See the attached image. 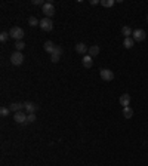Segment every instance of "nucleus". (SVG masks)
<instances>
[{
  "label": "nucleus",
  "mask_w": 148,
  "mask_h": 166,
  "mask_svg": "<svg viewBox=\"0 0 148 166\" xmlns=\"http://www.w3.org/2000/svg\"><path fill=\"white\" fill-rule=\"evenodd\" d=\"M11 62L14 64V65H21L22 62H24V55L21 54V52H14L12 55H11Z\"/></svg>",
  "instance_id": "nucleus-5"
},
{
  "label": "nucleus",
  "mask_w": 148,
  "mask_h": 166,
  "mask_svg": "<svg viewBox=\"0 0 148 166\" xmlns=\"http://www.w3.org/2000/svg\"><path fill=\"white\" fill-rule=\"evenodd\" d=\"M99 76H101V79L105 80V82L114 80V73H113L111 70H108V68H101V70H99Z\"/></svg>",
  "instance_id": "nucleus-4"
},
{
  "label": "nucleus",
  "mask_w": 148,
  "mask_h": 166,
  "mask_svg": "<svg viewBox=\"0 0 148 166\" xmlns=\"http://www.w3.org/2000/svg\"><path fill=\"white\" fill-rule=\"evenodd\" d=\"M43 48H45V52H49V54L52 55V54H54V51H55L56 46L54 45V42L48 40V42H45V46H43Z\"/></svg>",
  "instance_id": "nucleus-12"
},
{
  "label": "nucleus",
  "mask_w": 148,
  "mask_h": 166,
  "mask_svg": "<svg viewBox=\"0 0 148 166\" xmlns=\"http://www.w3.org/2000/svg\"><path fill=\"white\" fill-rule=\"evenodd\" d=\"M33 5H36V6L42 5V6H43V5H45V2H43V0H33Z\"/></svg>",
  "instance_id": "nucleus-26"
},
{
  "label": "nucleus",
  "mask_w": 148,
  "mask_h": 166,
  "mask_svg": "<svg viewBox=\"0 0 148 166\" xmlns=\"http://www.w3.org/2000/svg\"><path fill=\"white\" fill-rule=\"evenodd\" d=\"M120 105L125 108V107H129V104H130V95L129 93H125V95H122L120 96Z\"/></svg>",
  "instance_id": "nucleus-11"
},
{
  "label": "nucleus",
  "mask_w": 148,
  "mask_h": 166,
  "mask_svg": "<svg viewBox=\"0 0 148 166\" xmlns=\"http://www.w3.org/2000/svg\"><path fill=\"white\" fill-rule=\"evenodd\" d=\"M89 55H91V56H96V55H99V46L93 45L92 48H89Z\"/></svg>",
  "instance_id": "nucleus-17"
},
{
  "label": "nucleus",
  "mask_w": 148,
  "mask_h": 166,
  "mask_svg": "<svg viewBox=\"0 0 148 166\" xmlns=\"http://www.w3.org/2000/svg\"><path fill=\"white\" fill-rule=\"evenodd\" d=\"M82 64H83V67L85 68H92L93 65V59L91 55H85L83 56V59H82Z\"/></svg>",
  "instance_id": "nucleus-8"
},
{
  "label": "nucleus",
  "mask_w": 148,
  "mask_h": 166,
  "mask_svg": "<svg viewBox=\"0 0 148 166\" xmlns=\"http://www.w3.org/2000/svg\"><path fill=\"white\" fill-rule=\"evenodd\" d=\"M9 37H11V34H9V33H6V31H2V33H0V40H2L3 43H5V42H8V40H9Z\"/></svg>",
  "instance_id": "nucleus-20"
},
{
  "label": "nucleus",
  "mask_w": 148,
  "mask_h": 166,
  "mask_svg": "<svg viewBox=\"0 0 148 166\" xmlns=\"http://www.w3.org/2000/svg\"><path fill=\"white\" fill-rule=\"evenodd\" d=\"M59 58H61L59 55H56V54H52V55H51V61H52V62H58V61H59Z\"/></svg>",
  "instance_id": "nucleus-25"
},
{
  "label": "nucleus",
  "mask_w": 148,
  "mask_h": 166,
  "mask_svg": "<svg viewBox=\"0 0 148 166\" xmlns=\"http://www.w3.org/2000/svg\"><path fill=\"white\" fill-rule=\"evenodd\" d=\"M62 52H64V49H62V48H61V46H56L55 48V51H54V54H56V55H62Z\"/></svg>",
  "instance_id": "nucleus-24"
},
{
  "label": "nucleus",
  "mask_w": 148,
  "mask_h": 166,
  "mask_svg": "<svg viewBox=\"0 0 148 166\" xmlns=\"http://www.w3.org/2000/svg\"><path fill=\"white\" fill-rule=\"evenodd\" d=\"M15 48H17V51H18V52H21V51L25 48V43H24L22 40H19V42H17V43H15Z\"/></svg>",
  "instance_id": "nucleus-21"
},
{
  "label": "nucleus",
  "mask_w": 148,
  "mask_h": 166,
  "mask_svg": "<svg viewBox=\"0 0 148 166\" xmlns=\"http://www.w3.org/2000/svg\"><path fill=\"white\" fill-rule=\"evenodd\" d=\"M28 24H30L31 27H36V25H40V21H39L36 17H31V18L28 19Z\"/></svg>",
  "instance_id": "nucleus-19"
},
{
  "label": "nucleus",
  "mask_w": 148,
  "mask_h": 166,
  "mask_svg": "<svg viewBox=\"0 0 148 166\" xmlns=\"http://www.w3.org/2000/svg\"><path fill=\"white\" fill-rule=\"evenodd\" d=\"M133 45H135V40H133L132 37H126V39L123 40V46H125L126 49H130V48H133Z\"/></svg>",
  "instance_id": "nucleus-14"
},
{
  "label": "nucleus",
  "mask_w": 148,
  "mask_h": 166,
  "mask_svg": "<svg viewBox=\"0 0 148 166\" xmlns=\"http://www.w3.org/2000/svg\"><path fill=\"white\" fill-rule=\"evenodd\" d=\"M43 14H45V18H52L54 15H55V6H54V3L52 2H46L45 5H43Z\"/></svg>",
  "instance_id": "nucleus-1"
},
{
  "label": "nucleus",
  "mask_w": 148,
  "mask_h": 166,
  "mask_svg": "<svg viewBox=\"0 0 148 166\" xmlns=\"http://www.w3.org/2000/svg\"><path fill=\"white\" fill-rule=\"evenodd\" d=\"M14 120H15L17 123H22V125H25V123H27V114H25L24 111H18V113H15Z\"/></svg>",
  "instance_id": "nucleus-7"
},
{
  "label": "nucleus",
  "mask_w": 148,
  "mask_h": 166,
  "mask_svg": "<svg viewBox=\"0 0 148 166\" xmlns=\"http://www.w3.org/2000/svg\"><path fill=\"white\" fill-rule=\"evenodd\" d=\"M76 52L80 54V55H85L86 52H89V48H88L85 43H77V45H76Z\"/></svg>",
  "instance_id": "nucleus-9"
},
{
  "label": "nucleus",
  "mask_w": 148,
  "mask_h": 166,
  "mask_svg": "<svg viewBox=\"0 0 148 166\" xmlns=\"http://www.w3.org/2000/svg\"><path fill=\"white\" fill-rule=\"evenodd\" d=\"M132 39L135 40V42H144L145 40V37H147V33L142 30V28H138V30H135L133 31V34H132Z\"/></svg>",
  "instance_id": "nucleus-6"
},
{
  "label": "nucleus",
  "mask_w": 148,
  "mask_h": 166,
  "mask_svg": "<svg viewBox=\"0 0 148 166\" xmlns=\"http://www.w3.org/2000/svg\"><path fill=\"white\" fill-rule=\"evenodd\" d=\"M101 6L111 8V6H114V0H101Z\"/></svg>",
  "instance_id": "nucleus-18"
},
{
  "label": "nucleus",
  "mask_w": 148,
  "mask_h": 166,
  "mask_svg": "<svg viewBox=\"0 0 148 166\" xmlns=\"http://www.w3.org/2000/svg\"><path fill=\"white\" fill-rule=\"evenodd\" d=\"M40 28L43 31H52L54 30V22L51 18H43L40 21Z\"/></svg>",
  "instance_id": "nucleus-3"
},
{
  "label": "nucleus",
  "mask_w": 148,
  "mask_h": 166,
  "mask_svg": "<svg viewBox=\"0 0 148 166\" xmlns=\"http://www.w3.org/2000/svg\"><path fill=\"white\" fill-rule=\"evenodd\" d=\"M123 116H125V119H132L133 117V110L130 107H125L123 108Z\"/></svg>",
  "instance_id": "nucleus-16"
},
{
  "label": "nucleus",
  "mask_w": 148,
  "mask_h": 166,
  "mask_svg": "<svg viewBox=\"0 0 148 166\" xmlns=\"http://www.w3.org/2000/svg\"><path fill=\"white\" fill-rule=\"evenodd\" d=\"M9 34H11L12 39H15L17 42H19V40H22V37H24V30H22L21 27H12L11 31H9Z\"/></svg>",
  "instance_id": "nucleus-2"
},
{
  "label": "nucleus",
  "mask_w": 148,
  "mask_h": 166,
  "mask_svg": "<svg viewBox=\"0 0 148 166\" xmlns=\"http://www.w3.org/2000/svg\"><path fill=\"white\" fill-rule=\"evenodd\" d=\"M9 113H11V110H9V108H6V107H2V108H0V116H2V117L9 116Z\"/></svg>",
  "instance_id": "nucleus-22"
},
{
  "label": "nucleus",
  "mask_w": 148,
  "mask_h": 166,
  "mask_svg": "<svg viewBox=\"0 0 148 166\" xmlns=\"http://www.w3.org/2000/svg\"><path fill=\"white\" fill-rule=\"evenodd\" d=\"M122 34H123V36H125V39H126V37L132 36V34H133V31H132V28H130L129 25H125V27L122 28Z\"/></svg>",
  "instance_id": "nucleus-15"
},
{
  "label": "nucleus",
  "mask_w": 148,
  "mask_h": 166,
  "mask_svg": "<svg viewBox=\"0 0 148 166\" xmlns=\"http://www.w3.org/2000/svg\"><path fill=\"white\" fill-rule=\"evenodd\" d=\"M24 110L27 111L28 114H34L37 110V105L33 102H24Z\"/></svg>",
  "instance_id": "nucleus-10"
},
{
  "label": "nucleus",
  "mask_w": 148,
  "mask_h": 166,
  "mask_svg": "<svg viewBox=\"0 0 148 166\" xmlns=\"http://www.w3.org/2000/svg\"><path fill=\"white\" fill-rule=\"evenodd\" d=\"M36 120V114H27V123H33Z\"/></svg>",
  "instance_id": "nucleus-23"
},
{
  "label": "nucleus",
  "mask_w": 148,
  "mask_h": 166,
  "mask_svg": "<svg viewBox=\"0 0 148 166\" xmlns=\"http://www.w3.org/2000/svg\"><path fill=\"white\" fill-rule=\"evenodd\" d=\"M9 110H11V113H12V111H14V113L22 111V110H24V104H19V102H14V104H11V105H9Z\"/></svg>",
  "instance_id": "nucleus-13"
},
{
  "label": "nucleus",
  "mask_w": 148,
  "mask_h": 166,
  "mask_svg": "<svg viewBox=\"0 0 148 166\" xmlns=\"http://www.w3.org/2000/svg\"><path fill=\"white\" fill-rule=\"evenodd\" d=\"M91 5H92V6H95V5H101V2H99V0H91Z\"/></svg>",
  "instance_id": "nucleus-27"
},
{
  "label": "nucleus",
  "mask_w": 148,
  "mask_h": 166,
  "mask_svg": "<svg viewBox=\"0 0 148 166\" xmlns=\"http://www.w3.org/2000/svg\"><path fill=\"white\" fill-rule=\"evenodd\" d=\"M147 21H148V17H147Z\"/></svg>",
  "instance_id": "nucleus-28"
}]
</instances>
